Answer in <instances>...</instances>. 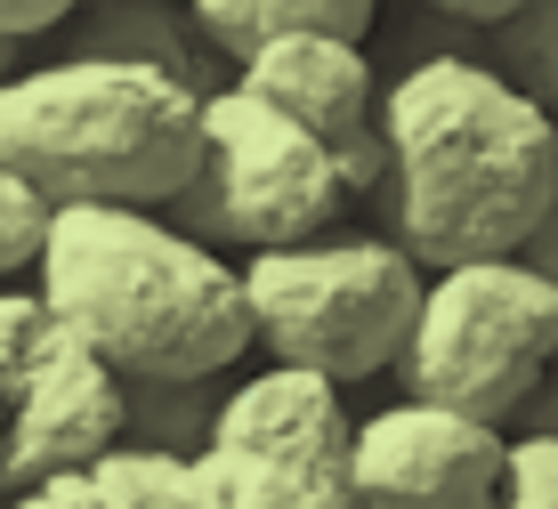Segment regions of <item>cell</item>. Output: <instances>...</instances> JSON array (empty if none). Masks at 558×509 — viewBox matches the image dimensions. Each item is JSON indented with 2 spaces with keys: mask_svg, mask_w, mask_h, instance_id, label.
I'll return each instance as SVG.
<instances>
[{
  "mask_svg": "<svg viewBox=\"0 0 558 509\" xmlns=\"http://www.w3.org/2000/svg\"><path fill=\"white\" fill-rule=\"evenodd\" d=\"M389 234L421 267L518 259L558 203V113L486 49L421 57L389 82Z\"/></svg>",
  "mask_w": 558,
  "mask_h": 509,
  "instance_id": "6da1fadb",
  "label": "cell"
},
{
  "mask_svg": "<svg viewBox=\"0 0 558 509\" xmlns=\"http://www.w3.org/2000/svg\"><path fill=\"white\" fill-rule=\"evenodd\" d=\"M33 291L82 331L122 380H227L259 348L243 259L186 234L146 203L49 210Z\"/></svg>",
  "mask_w": 558,
  "mask_h": 509,
  "instance_id": "7a4b0ae2",
  "label": "cell"
},
{
  "mask_svg": "<svg viewBox=\"0 0 558 509\" xmlns=\"http://www.w3.org/2000/svg\"><path fill=\"white\" fill-rule=\"evenodd\" d=\"M210 97L122 57H49L0 82V170L49 210L65 203H179L203 162Z\"/></svg>",
  "mask_w": 558,
  "mask_h": 509,
  "instance_id": "3957f363",
  "label": "cell"
},
{
  "mask_svg": "<svg viewBox=\"0 0 558 509\" xmlns=\"http://www.w3.org/2000/svg\"><path fill=\"white\" fill-rule=\"evenodd\" d=\"M243 283L267 364L324 372L340 388L405 364L429 300V276L397 234H316V243L252 251Z\"/></svg>",
  "mask_w": 558,
  "mask_h": 509,
  "instance_id": "277c9868",
  "label": "cell"
},
{
  "mask_svg": "<svg viewBox=\"0 0 558 509\" xmlns=\"http://www.w3.org/2000/svg\"><path fill=\"white\" fill-rule=\"evenodd\" d=\"M349 203H356V186L340 170V154L300 113H283L252 82H227L203 106V162L186 179V194L170 203V219L186 234H203V243L252 259V251L332 234V219Z\"/></svg>",
  "mask_w": 558,
  "mask_h": 509,
  "instance_id": "5b68a950",
  "label": "cell"
},
{
  "mask_svg": "<svg viewBox=\"0 0 558 509\" xmlns=\"http://www.w3.org/2000/svg\"><path fill=\"white\" fill-rule=\"evenodd\" d=\"M405 397L461 404L510 428L558 372V283L526 259H461L429 276L421 331L405 348Z\"/></svg>",
  "mask_w": 558,
  "mask_h": 509,
  "instance_id": "8992f818",
  "label": "cell"
},
{
  "mask_svg": "<svg viewBox=\"0 0 558 509\" xmlns=\"http://www.w3.org/2000/svg\"><path fill=\"white\" fill-rule=\"evenodd\" d=\"M130 437V380L33 283H0V501Z\"/></svg>",
  "mask_w": 558,
  "mask_h": 509,
  "instance_id": "52a82bcc",
  "label": "cell"
},
{
  "mask_svg": "<svg viewBox=\"0 0 558 509\" xmlns=\"http://www.w3.org/2000/svg\"><path fill=\"white\" fill-rule=\"evenodd\" d=\"M195 461L219 509H356L349 397H340V380L300 364L243 372Z\"/></svg>",
  "mask_w": 558,
  "mask_h": 509,
  "instance_id": "ba28073f",
  "label": "cell"
},
{
  "mask_svg": "<svg viewBox=\"0 0 558 509\" xmlns=\"http://www.w3.org/2000/svg\"><path fill=\"white\" fill-rule=\"evenodd\" d=\"M510 437L461 404L397 397L356 421V509H502Z\"/></svg>",
  "mask_w": 558,
  "mask_h": 509,
  "instance_id": "9c48e42d",
  "label": "cell"
},
{
  "mask_svg": "<svg viewBox=\"0 0 558 509\" xmlns=\"http://www.w3.org/2000/svg\"><path fill=\"white\" fill-rule=\"evenodd\" d=\"M235 82H252L259 97H276L283 113H300L324 146L340 154L356 194L389 186V89H380L364 41H340V33H292V41H267L235 65Z\"/></svg>",
  "mask_w": 558,
  "mask_h": 509,
  "instance_id": "30bf717a",
  "label": "cell"
},
{
  "mask_svg": "<svg viewBox=\"0 0 558 509\" xmlns=\"http://www.w3.org/2000/svg\"><path fill=\"white\" fill-rule=\"evenodd\" d=\"M0 509H219V494L203 485V461L122 437V445H106L98 461L57 469V477L9 494Z\"/></svg>",
  "mask_w": 558,
  "mask_h": 509,
  "instance_id": "8fae6325",
  "label": "cell"
},
{
  "mask_svg": "<svg viewBox=\"0 0 558 509\" xmlns=\"http://www.w3.org/2000/svg\"><path fill=\"white\" fill-rule=\"evenodd\" d=\"M65 33H73L65 57H122V65H154V73L195 82L203 97L235 82V65L203 41L195 9H170V0H89Z\"/></svg>",
  "mask_w": 558,
  "mask_h": 509,
  "instance_id": "7c38bea8",
  "label": "cell"
},
{
  "mask_svg": "<svg viewBox=\"0 0 558 509\" xmlns=\"http://www.w3.org/2000/svg\"><path fill=\"white\" fill-rule=\"evenodd\" d=\"M203 25V41L243 65L267 41H292V33H340V41H364L380 25V0H186Z\"/></svg>",
  "mask_w": 558,
  "mask_h": 509,
  "instance_id": "4fadbf2b",
  "label": "cell"
},
{
  "mask_svg": "<svg viewBox=\"0 0 558 509\" xmlns=\"http://www.w3.org/2000/svg\"><path fill=\"white\" fill-rule=\"evenodd\" d=\"M219 380H130V445H162V453L195 461L219 428Z\"/></svg>",
  "mask_w": 558,
  "mask_h": 509,
  "instance_id": "5bb4252c",
  "label": "cell"
},
{
  "mask_svg": "<svg viewBox=\"0 0 558 509\" xmlns=\"http://www.w3.org/2000/svg\"><path fill=\"white\" fill-rule=\"evenodd\" d=\"M486 57L558 113V0H534V9L510 16V25H494L486 33Z\"/></svg>",
  "mask_w": 558,
  "mask_h": 509,
  "instance_id": "9a60e30c",
  "label": "cell"
},
{
  "mask_svg": "<svg viewBox=\"0 0 558 509\" xmlns=\"http://www.w3.org/2000/svg\"><path fill=\"white\" fill-rule=\"evenodd\" d=\"M41 234H49V203L16 170H0V283L41 259Z\"/></svg>",
  "mask_w": 558,
  "mask_h": 509,
  "instance_id": "2e32d148",
  "label": "cell"
},
{
  "mask_svg": "<svg viewBox=\"0 0 558 509\" xmlns=\"http://www.w3.org/2000/svg\"><path fill=\"white\" fill-rule=\"evenodd\" d=\"M502 509H558V428L510 437V494Z\"/></svg>",
  "mask_w": 558,
  "mask_h": 509,
  "instance_id": "e0dca14e",
  "label": "cell"
},
{
  "mask_svg": "<svg viewBox=\"0 0 558 509\" xmlns=\"http://www.w3.org/2000/svg\"><path fill=\"white\" fill-rule=\"evenodd\" d=\"M82 9H89V0H0V33H16V41H41V33H65Z\"/></svg>",
  "mask_w": 558,
  "mask_h": 509,
  "instance_id": "ac0fdd59",
  "label": "cell"
},
{
  "mask_svg": "<svg viewBox=\"0 0 558 509\" xmlns=\"http://www.w3.org/2000/svg\"><path fill=\"white\" fill-rule=\"evenodd\" d=\"M413 9H429V16H453V25L494 33V25H510L518 9H534V0H413Z\"/></svg>",
  "mask_w": 558,
  "mask_h": 509,
  "instance_id": "d6986e66",
  "label": "cell"
},
{
  "mask_svg": "<svg viewBox=\"0 0 558 509\" xmlns=\"http://www.w3.org/2000/svg\"><path fill=\"white\" fill-rule=\"evenodd\" d=\"M518 259H526V267H543V276L558 283V203L543 210V227L526 234V251H518Z\"/></svg>",
  "mask_w": 558,
  "mask_h": 509,
  "instance_id": "ffe728a7",
  "label": "cell"
},
{
  "mask_svg": "<svg viewBox=\"0 0 558 509\" xmlns=\"http://www.w3.org/2000/svg\"><path fill=\"white\" fill-rule=\"evenodd\" d=\"M16 57H25V41H16V33H0V82H9V73H25Z\"/></svg>",
  "mask_w": 558,
  "mask_h": 509,
  "instance_id": "44dd1931",
  "label": "cell"
}]
</instances>
